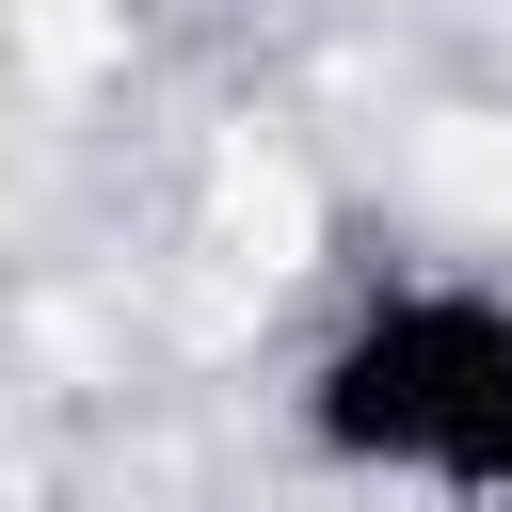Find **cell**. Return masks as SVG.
Wrapping results in <instances>:
<instances>
[{
  "label": "cell",
  "instance_id": "cell-1",
  "mask_svg": "<svg viewBox=\"0 0 512 512\" xmlns=\"http://www.w3.org/2000/svg\"><path fill=\"white\" fill-rule=\"evenodd\" d=\"M288 416H304V448L336 480L512 512V288H480V272H384L304 352Z\"/></svg>",
  "mask_w": 512,
  "mask_h": 512
}]
</instances>
